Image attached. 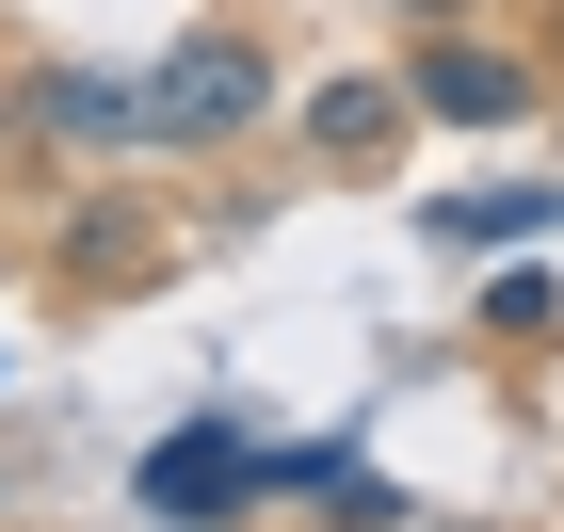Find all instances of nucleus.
<instances>
[{
    "label": "nucleus",
    "mask_w": 564,
    "mask_h": 532,
    "mask_svg": "<svg viewBox=\"0 0 564 532\" xmlns=\"http://www.w3.org/2000/svg\"><path fill=\"white\" fill-rule=\"evenodd\" d=\"M259 97H274L259 48H242V33H194L162 82H145V130H162V145H226V130H259Z\"/></svg>",
    "instance_id": "f257e3e1"
},
{
    "label": "nucleus",
    "mask_w": 564,
    "mask_h": 532,
    "mask_svg": "<svg viewBox=\"0 0 564 532\" xmlns=\"http://www.w3.org/2000/svg\"><path fill=\"white\" fill-rule=\"evenodd\" d=\"M242 500H274V485H259V436H242V420H177V436L145 452V517L210 532V517H242Z\"/></svg>",
    "instance_id": "f03ea898"
},
{
    "label": "nucleus",
    "mask_w": 564,
    "mask_h": 532,
    "mask_svg": "<svg viewBox=\"0 0 564 532\" xmlns=\"http://www.w3.org/2000/svg\"><path fill=\"white\" fill-rule=\"evenodd\" d=\"M420 113H435V130H517V113H532V65L435 33V48H420Z\"/></svg>",
    "instance_id": "7ed1b4c3"
},
{
    "label": "nucleus",
    "mask_w": 564,
    "mask_h": 532,
    "mask_svg": "<svg viewBox=\"0 0 564 532\" xmlns=\"http://www.w3.org/2000/svg\"><path fill=\"white\" fill-rule=\"evenodd\" d=\"M306 113H323V162H388V130L420 113V82H323Z\"/></svg>",
    "instance_id": "20e7f679"
},
{
    "label": "nucleus",
    "mask_w": 564,
    "mask_h": 532,
    "mask_svg": "<svg viewBox=\"0 0 564 532\" xmlns=\"http://www.w3.org/2000/svg\"><path fill=\"white\" fill-rule=\"evenodd\" d=\"M435 242H532V226H564V194H435Z\"/></svg>",
    "instance_id": "39448f33"
},
{
    "label": "nucleus",
    "mask_w": 564,
    "mask_h": 532,
    "mask_svg": "<svg viewBox=\"0 0 564 532\" xmlns=\"http://www.w3.org/2000/svg\"><path fill=\"white\" fill-rule=\"evenodd\" d=\"M33 113H48V130H82V145H97V130H145V97H130V82H97V65L33 82Z\"/></svg>",
    "instance_id": "423d86ee"
},
{
    "label": "nucleus",
    "mask_w": 564,
    "mask_h": 532,
    "mask_svg": "<svg viewBox=\"0 0 564 532\" xmlns=\"http://www.w3.org/2000/svg\"><path fill=\"white\" fill-rule=\"evenodd\" d=\"M549 307H564L549 274H500V291H484V323H500V339H549Z\"/></svg>",
    "instance_id": "0eeeda50"
}]
</instances>
